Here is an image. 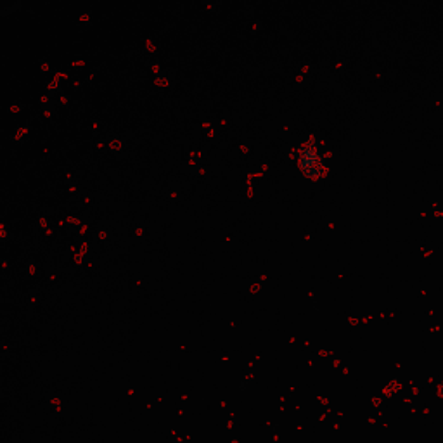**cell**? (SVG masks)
<instances>
[{
  "mask_svg": "<svg viewBox=\"0 0 443 443\" xmlns=\"http://www.w3.org/2000/svg\"><path fill=\"white\" fill-rule=\"evenodd\" d=\"M301 168H303V172L312 175L314 172H319L322 168V160H320V156L315 151L305 149L303 154H301Z\"/></svg>",
  "mask_w": 443,
  "mask_h": 443,
  "instance_id": "6da1fadb",
  "label": "cell"
}]
</instances>
